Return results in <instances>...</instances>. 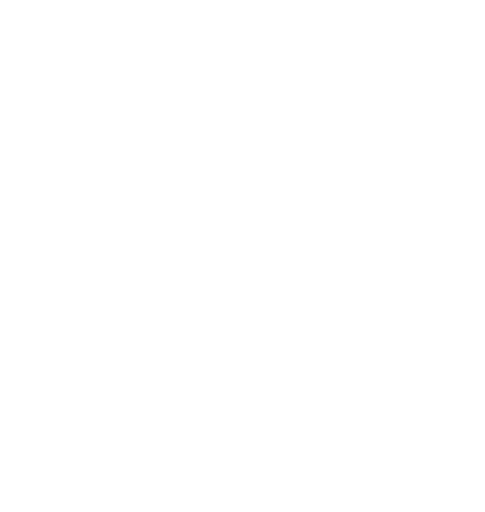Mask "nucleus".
Wrapping results in <instances>:
<instances>
[]
</instances>
